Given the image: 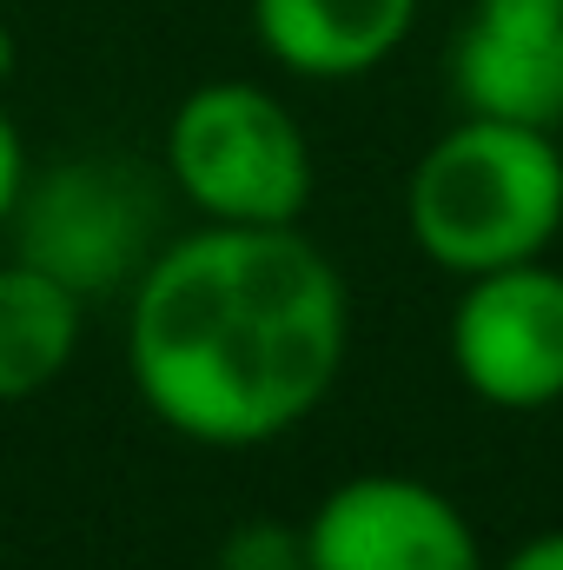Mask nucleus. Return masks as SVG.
<instances>
[{"instance_id":"8","label":"nucleus","mask_w":563,"mask_h":570,"mask_svg":"<svg viewBox=\"0 0 563 570\" xmlns=\"http://www.w3.org/2000/svg\"><path fill=\"white\" fill-rule=\"evenodd\" d=\"M418 27V0H253V40L298 80H358Z\"/></svg>"},{"instance_id":"3","label":"nucleus","mask_w":563,"mask_h":570,"mask_svg":"<svg viewBox=\"0 0 563 570\" xmlns=\"http://www.w3.org/2000/svg\"><path fill=\"white\" fill-rule=\"evenodd\" d=\"M166 179L213 226H298L318 193L298 114L259 80H206L172 107Z\"/></svg>"},{"instance_id":"7","label":"nucleus","mask_w":563,"mask_h":570,"mask_svg":"<svg viewBox=\"0 0 563 570\" xmlns=\"http://www.w3.org/2000/svg\"><path fill=\"white\" fill-rule=\"evenodd\" d=\"M451 94L464 114L563 127V0H471L451 40Z\"/></svg>"},{"instance_id":"9","label":"nucleus","mask_w":563,"mask_h":570,"mask_svg":"<svg viewBox=\"0 0 563 570\" xmlns=\"http://www.w3.org/2000/svg\"><path fill=\"white\" fill-rule=\"evenodd\" d=\"M87 298L53 273L7 259L0 266V405L40 399L80 352Z\"/></svg>"},{"instance_id":"2","label":"nucleus","mask_w":563,"mask_h":570,"mask_svg":"<svg viewBox=\"0 0 563 570\" xmlns=\"http://www.w3.org/2000/svg\"><path fill=\"white\" fill-rule=\"evenodd\" d=\"M405 233L451 279L544 259L563 233V146L544 127L464 114L405 179Z\"/></svg>"},{"instance_id":"4","label":"nucleus","mask_w":563,"mask_h":570,"mask_svg":"<svg viewBox=\"0 0 563 570\" xmlns=\"http://www.w3.org/2000/svg\"><path fill=\"white\" fill-rule=\"evenodd\" d=\"M13 259L93 298H127L152 266L159 239V186L127 153H73L47 173H27L13 206Z\"/></svg>"},{"instance_id":"1","label":"nucleus","mask_w":563,"mask_h":570,"mask_svg":"<svg viewBox=\"0 0 563 570\" xmlns=\"http://www.w3.org/2000/svg\"><path fill=\"white\" fill-rule=\"evenodd\" d=\"M345 345V273L298 226L199 219L127 292V379L140 405L213 451L298 431L332 399Z\"/></svg>"},{"instance_id":"13","label":"nucleus","mask_w":563,"mask_h":570,"mask_svg":"<svg viewBox=\"0 0 563 570\" xmlns=\"http://www.w3.org/2000/svg\"><path fill=\"white\" fill-rule=\"evenodd\" d=\"M13 67H20V47H13V27L0 20V94H7V80H13Z\"/></svg>"},{"instance_id":"11","label":"nucleus","mask_w":563,"mask_h":570,"mask_svg":"<svg viewBox=\"0 0 563 570\" xmlns=\"http://www.w3.org/2000/svg\"><path fill=\"white\" fill-rule=\"evenodd\" d=\"M27 146H20V127H13V114H7V100H0V226L13 219V206H20V186H27Z\"/></svg>"},{"instance_id":"5","label":"nucleus","mask_w":563,"mask_h":570,"mask_svg":"<svg viewBox=\"0 0 563 570\" xmlns=\"http://www.w3.org/2000/svg\"><path fill=\"white\" fill-rule=\"evenodd\" d=\"M444 352L457 385L491 412L563 405V273L551 259H524L464 279Z\"/></svg>"},{"instance_id":"10","label":"nucleus","mask_w":563,"mask_h":570,"mask_svg":"<svg viewBox=\"0 0 563 570\" xmlns=\"http://www.w3.org/2000/svg\"><path fill=\"white\" fill-rule=\"evenodd\" d=\"M213 570H305V531L253 518V524L226 531V544H219Z\"/></svg>"},{"instance_id":"6","label":"nucleus","mask_w":563,"mask_h":570,"mask_svg":"<svg viewBox=\"0 0 563 570\" xmlns=\"http://www.w3.org/2000/svg\"><path fill=\"white\" fill-rule=\"evenodd\" d=\"M305 531V570H491L477 524L412 471H358L318 498Z\"/></svg>"},{"instance_id":"12","label":"nucleus","mask_w":563,"mask_h":570,"mask_svg":"<svg viewBox=\"0 0 563 570\" xmlns=\"http://www.w3.org/2000/svg\"><path fill=\"white\" fill-rule=\"evenodd\" d=\"M497 570H563V531H537V538H524Z\"/></svg>"}]
</instances>
